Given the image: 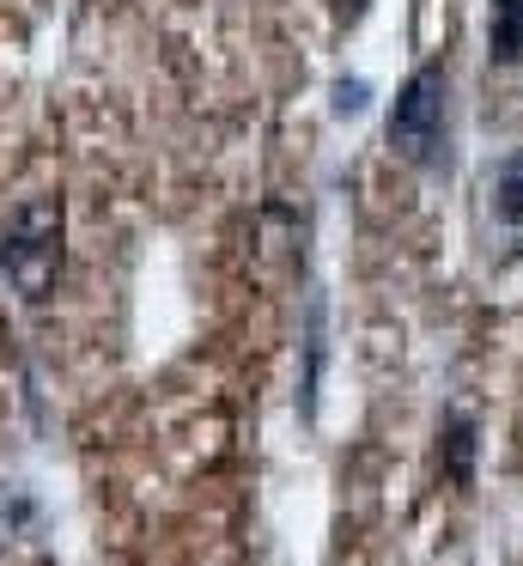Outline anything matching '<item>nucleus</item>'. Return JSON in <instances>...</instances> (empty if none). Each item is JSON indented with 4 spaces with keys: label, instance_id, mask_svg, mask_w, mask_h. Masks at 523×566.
I'll list each match as a JSON object with an SVG mask.
<instances>
[{
    "label": "nucleus",
    "instance_id": "nucleus-3",
    "mask_svg": "<svg viewBox=\"0 0 523 566\" xmlns=\"http://www.w3.org/2000/svg\"><path fill=\"white\" fill-rule=\"evenodd\" d=\"M474 451H481L474 420L469 415H444V427H438V469H444L450 488H474Z\"/></svg>",
    "mask_w": 523,
    "mask_h": 566
},
{
    "label": "nucleus",
    "instance_id": "nucleus-4",
    "mask_svg": "<svg viewBox=\"0 0 523 566\" xmlns=\"http://www.w3.org/2000/svg\"><path fill=\"white\" fill-rule=\"evenodd\" d=\"M487 55H493V67L523 62V0H493V13H487Z\"/></svg>",
    "mask_w": 523,
    "mask_h": 566
},
{
    "label": "nucleus",
    "instance_id": "nucleus-5",
    "mask_svg": "<svg viewBox=\"0 0 523 566\" xmlns=\"http://www.w3.org/2000/svg\"><path fill=\"white\" fill-rule=\"evenodd\" d=\"M493 220L499 226H523V147L493 171Z\"/></svg>",
    "mask_w": 523,
    "mask_h": 566
},
{
    "label": "nucleus",
    "instance_id": "nucleus-6",
    "mask_svg": "<svg viewBox=\"0 0 523 566\" xmlns=\"http://www.w3.org/2000/svg\"><path fill=\"white\" fill-rule=\"evenodd\" d=\"M365 111V80H341L335 86V116H359Z\"/></svg>",
    "mask_w": 523,
    "mask_h": 566
},
{
    "label": "nucleus",
    "instance_id": "nucleus-1",
    "mask_svg": "<svg viewBox=\"0 0 523 566\" xmlns=\"http://www.w3.org/2000/svg\"><path fill=\"white\" fill-rule=\"evenodd\" d=\"M0 269L24 305H49L67 269V208L61 196H24L0 232Z\"/></svg>",
    "mask_w": 523,
    "mask_h": 566
},
{
    "label": "nucleus",
    "instance_id": "nucleus-2",
    "mask_svg": "<svg viewBox=\"0 0 523 566\" xmlns=\"http://www.w3.org/2000/svg\"><path fill=\"white\" fill-rule=\"evenodd\" d=\"M444 98H450V67L438 62H420L408 80H401L396 104H389V153H396L401 165H420V171H432L438 159H444Z\"/></svg>",
    "mask_w": 523,
    "mask_h": 566
}]
</instances>
